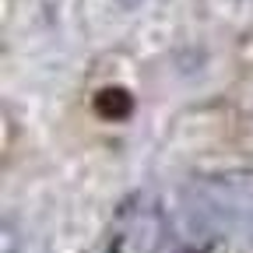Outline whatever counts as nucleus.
Listing matches in <instances>:
<instances>
[{
    "label": "nucleus",
    "instance_id": "f03ea898",
    "mask_svg": "<svg viewBox=\"0 0 253 253\" xmlns=\"http://www.w3.org/2000/svg\"><path fill=\"white\" fill-rule=\"evenodd\" d=\"M116 4H120L123 11H134V7H141V4H144V0H116Z\"/></svg>",
    "mask_w": 253,
    "mask_h": 253
},
{
    "label": "nucleus",
    "instance_id": "f257e3e1",
    "mask_svg": "<svg viewBox=\"0 0 253 253\" xmlns=\"http://www.w3.org/2000/svg\"><path fill=\"white\" fill-rule=\"evenodd\" d=\"M95 102H99V113L109 116V120H123L126 113H130V106H134V99L123 88H106Z\"/></svg>",
    "mask_w": 253,
    "mask_h": 253
}]
</instances>
